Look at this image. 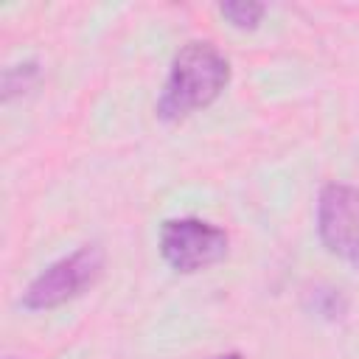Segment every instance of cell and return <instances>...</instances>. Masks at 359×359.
<instances>
[{"label": "cell", "mask_w": 359, "mask_h": 359, "mask_svg": "<svg viewBox=\"0 0 359 359\" xmlns=\"http://www.w3.org/2000/svg\"><path fill=\"white\" fill-rule=\"evenodd\" d=\"M219 11H222V17H227L230 25H236V28H255V25L261 22L266 6H264V3H244V0H241V3H222Z\"/></svg>", "instance_id": "8992f818"}, {"label": "cell", "mask_w": 359, "mask_h": 359, "mask_svg": "<svg viewBox=\"0 0 359 359\" xmlns=\"http://www.w3.org/2000/svg\"><path fill=\"white\" fill-rule=\"evenodd\" d=\"M227 233L202 219H168L160 227V255L177 272H199L227 255Z\"/></svg>", "instance_id": "3957f363"}, {"label": "cell", "mask_w": 359, "mask_h": 359, "mask_svg": "<svg viewBox=\"0 0 359 359\" xmlns=\"http://www.w3.org/2000/svg\"><path fill=\"white\" fill-rule=\"evenodd\" d=\"M104 247L101 244H84L76 252L53 261L48 269H42L22 292V309L28 311H45L56 309L79 294H84L90 286L98 283L104 275Z\"/></svg>", "instance_id": "7a4b0ae2"}, {"label": "cell", "mask_w": 359, "mask_h": 359, "mask_svg": "<svg viewBox=\"0 0 359 359\" xmlns=\"http://www.w3.org/2000/svg\"><path fill=\"white\" fill-rule=\"evenodd\" d=\"M306 303L323 320H342L348 314L345 294L339 289H331V286H314L311 292H306Z\"/></svg>", "instance_id": "5b68a950"}, {"label": "cell", "mask_w": 359, "mask_h": 359, "mask_svg": "<svg viewBox=\"0 0 359 359\" xmlns=\"http://www.w3.org/2000/svg\"><path fill=\"white\" fill-rule=\"evenodd\" d=\"M34 79H36V65H34V62H28V65H17V67H8V70L3 73V98L8 101L14 93L25 90Z\"/></svg>", "instance_id": "52a82bcc"}, {"label": "cell", "mask_w": 359, "mask_h": 359, "mask_svg": "<svg viewBox=\"0 0 359 359\" xmlns=\"http://www.w3.org/2000/svg\"><path fill=\"white\" fill-rule=\"evenodd\" d=\"M213 359H244V356H238V353H222V356H213Z\"/></svg>", "instance_id": "ba28073f"}, {"label": "cell", "mask_w": 359, "mask_h": 359, "mask_svg": "<svg viewBox=\"0 0 359 359\" xmlns=\"http://www.w3.org/2000/svg\"><path fill=\"white\" fill-rule=\"evenodd\" d=\"M317 233L328 252L359 269V188L328 182L317 196Z\"/></svg>", "instance_id": "277c9868"}, {"label": "cell", "mask_w": 359, "mask_h": 359, "mask_svg": "<svg viewBox=\"0 0 359 359\" xmlns=\"http://www.w3.org/2000/svg\"><path fill=\"white\" fill-rule=\"evenodd\" d=\"M230 81L227 56L210 42H188L171 62L165 87L157 98V118L174 123L213 104Z\"/></svg>", "instance_id": "6da1fadb"}]
</instances>
